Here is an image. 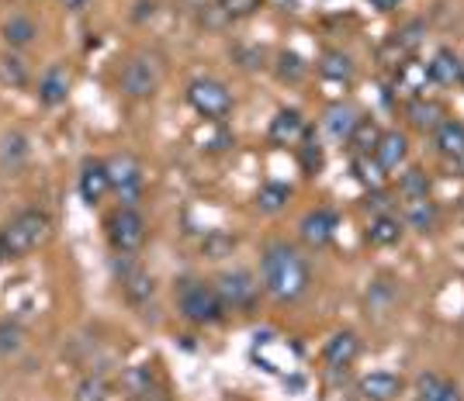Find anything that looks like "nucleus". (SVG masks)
<instances>
[{
  "mask_svg": "<svg viewBox=\"0 0 464 401\" xmlns=\"http://www.w3.org/2000/svg\"><path fill=\"white\" fill-rule=\"evenodd\" d=\"M433 146L444 159H458L464 153V121L458 118H447L444 125L433 132Z\"/></svg>",
  "mask_w": 464,
  "mask_h": 401,
  "instance_id": "obj_28",
  "label": "nucleus"
},
{
  "mask_svg": "<svg viewBox=\"0 0 464 401\" xmlns=\"http://www.w3.org/2000/svg\"><path fill=\"white\" fill-rule=\"evenodd\" d=\"M378 138H382L378 121H374V118H361V121H357V129H353V135H350L347 146L353 149V156H374Z\"/></svg>",
  "mask_w": 464,
  "mask_h": 401,
  "instance_id": "obj_32",
  "label": "nucleus"
},
{
  "mask_svg": "<svg viewBox=\"0 0 464 401\" xmlns=\"http://www.w3.org/2000/svg\"><path fill=\"white\" fill-rule=\"evenodd\" d=\"M368 4L374 7V11H395L402 0H368Z\"/></svg>",
  "mask_w": 464,
  "mask_h": 401,
  "instance_id": "obj_43",
  "label": "nucleus"
},
{
  "mask_svg": "<svg viewBox=\"0 0 464 401\" xmlns=\"http://www.w3.org/2000/svg\"><path fill=\"white\" fill-rule=\"evenodd\" d=\"M374 159L382 163V170H385V173L399 170V167L409 159V135L399 132V129H388V132H382V138H378V149H374Z\"/></svg>",
  "mask_w": 464,
  "mask_h": 401,
  "instance_id": "obj_21",
  "label": "nucleus"
},
{
  "mask_svg": "<svg viewBox=\"0 0 464 401\" xmlns=\"http://www.w3.org/2000/svg\"><path fill=\"white\" fill-rule=\"evenodd\" d=\"M402 225L412 232H433L437 229V222H440V208H437V201L433 197H412V201H402Z\"/></svg>",
  "mask_w": 464,
  "mask_h": 401,
  "instance_id": "obj_20",
  "label": "nucleus"
},
{
  "mask_svg": "<svg viewBox=\"0 0 464 401\" xmlns=\"http://www.w3.org/2000/svg\"><path fill=\"white\" fill-rule=\"evenodd\" d=\"M392 194H385L382 187H374V191H368V197H364V211H368L371 218H378V215H388L392 211Z\"/></svg>",
  "mask_w": 464,
  "mask_h": 401,
  "instance_id": "obj_39",
  "label": "nucleus"
},
{
  "mask_svg": "<svg viewBox=\"0 0 464 401\" xmlns=\"http://www.w3.org/2000/svg\"><path fill=\"white\" fill-rule=\"evenodd\" d=\"M104 232H108V246H111L115 256H136L139 249L146 246L150 225H146V215L139 208L118 205V208L104 218Z\"/></svg>",
  "mask_w": 464,
  "mask_h": 401,
  "instance_id": "obj_4",
  "label": "nucleus"
},
{
  "mask_svg": "<svg viewBox=\"0 0 464 401\" xmlns=\"http://www.w3.org/2000/svg\"><path fill=\"white\" fill-rule=\"evenodd\" d=\"M77 191L87 208H97L111 194V177H108V163L104 159H83L77 177Z\"/></svg>",
  "mask_w": 464,
  "mask_h": 401,
  "instance_id": "obj_11",
  "label": "nucleus"
},
{
  "mask_svg": "<svg viewBox=\"0 0 464 401\" xmlns=\"http://www.w3.org/2000/svg\"><path fill=\"white\" fill-rule=\"evenodd\" d=\"M24 346V329L14 319H0V360H11Z\"/></svg>",
  "mask_w": 464,
  "mask_h": 401,
  "instance_id": "obj_35",
  "label": "nucleus"
},
{
  "mask_svg": "<svg viewBox=\"0 0 464 401\" xmlns=\"http://www.w3.org/2000/svg\"><path fill=\"white\" fill-rule=\"evenodd\" d=\"M450 167H454V173H458V177H464V153L458 156V159H450Z\"/></svg>",
  "mask_w": 464,
  "mask_h": 401,
  "instance_id": "obj_45",
  "label": "nucleus"
},
{
  "mask_svg": "<svg viewBox=\"0 0 464 401\" xmlns=\"http://www.w3.org/2000/svg\"><path fill=\"white\" fill-rule=\"evenodd\" d=\"M430 73H426V62H420L416 56H409L406 62L395 66V91H402L409 97H423Z\"/></svg>",
  "mask_w": 464,
  "mask_h": 401,
  "instance_id": "obj_24",
  "label": "nucleus"
},
{
  "mask_svg": "<svg viewBox=\"0 0 464 401\" xmlns=\"http://www.w3.org/2000/svg\"><path fill=\"white\" fill-rule=\"evenodd\" d=\"M402 232H406V225H402V218L399 215H378V218H371V225H368V243L371 246H378V249H385V246H395L399 239H402Z\"/></svg>",
  "mask_w": 464,
  "mask_h": 401,
  "instance_id": "obj_26",
  "label": "nucleus"
},
{
  "mask_svg": "<svg viewBox=\"0 0 464 401\" xmlns=\"http://www.w3.org/2000/svg\"><path fill=\"white\" fill-rule=\"evenodd\" d=\"M361 357V339H357V332H333L323 346V363H326L329 370H350L353 360Z\"/></svg>",
  "mask_w": 464,
  "mask_h": 401,
  "instance_id": "obj_16",
  "label": "nucleus"
},
{
  "mask_svg": "<svg viewBox=\"0 0 464 401\" xmlns=\"http://www.w3.org/2000/svg\"><path fill=\"white\" fill-rule=\"evenodd\" d=\"M361 111L350 104V100H336V104H329L326 115H323V129L329 132L333 142H350V135L357 129V121H361Z\"/></svg>",
  "mask_w": 464,
  "mask_h": 401,
  "instance_id": "obj_18",
  "label": "nucleus"
},
{
  "mask_svg": "<svg viewBox=\"0 0 464 401\" xmlns=\"http://www.w3.org/2000/svg\"><path fill=\"white\" fill-rule=\"evenodd\" d=\"M274 73L281 83H302V80L309 77V62L298 56L295 49H281L277 59H274Z\"/></svg>",
  "mask_w": 464,
  "mask_h": 401,
  "instance_id": "obj_30",
  "label": "nucleus"
},
{
  "mask_svg": "<svg viewBox=\"0 0 464 401\" xmlns=\"http://www.w3.org/2000/svg\"><path fill=\"white\" fill-rule=\"evenodd\" d=\"M229 249H232V239H229V235H212V243L205 246V253H208L212 260H222V256H226Z\"/></svg>",
  "mask_w": 464,
  "mask_h": 401,
  "instance_id": "obj_40",
  "label": "nucleus"
},
{
  "mask_svg": "<svg viewBox=\"0 0 464 401\" xmlns=\"http://www.w3.org/2000/svg\"><path fill=\"white\" fill-rule=\"evenodd\" d=\"M215 291H218V298H222L226 311H239V315H246V311H253V308L260 305L264 284L253 277L250 270H226V273H218Z\"/></svg>",
  "mask_w": 464,
  "mask_h": 401,
  "instance_id": "obj_7",
  "label": "nucleus"
},
{
  "mask_svg": "<svg viewBox=\"0 0 464 401\" xmlns=\"http://www.w3.org/2000/svg\"><path fill=\"white\" fill-rule=\"evenodd\" d=\"M28 156H32V146L21 132H7L0 138V173H21L28 167Z\"/></svg>",
  "mask_w": 464,
  "mask_h": 401,
  "instance_id": "obj_22",
  "label": "nucleus"
},
{
  "mask_svg": "<svg viewBox=\"0 0 464 401\" xmlns=\"http://www.w3.org/2000/svg\"><path fill=\"white\" fill-rule=\"evenodd\" d=\"M156 7H160L156 0H136V11H132V18H136V21L153 18V14H156Z\"/></svg>",
  "mask_w": 464,
  "mask_h": 401,
  "instance_id": "obj_41",
  "label": "nucleus"
},
{
  "mask_svg": "<svg viewBox=\"0 0 464 401\" xmlns=\"http://www.w3.org/2000/svg\"><path fill=\"white\" fill-rule=\"evenodd\" d=\"M437 401H464L461 387H458V384H454V381H447L444 395H440V398H437Z\"/></svg>",
  "mask_w": 464,
  "mask_h": 401,
  "instance_id": "obj_42",
  "label": "nucleus"
},
{
  "mask_svg": "<svg viewBox=\"0 0 464 401\" xmlns=\"http://www.w3.org/2000/svg\"><path fill=\"white\" fill-rule=\"evenodd\" d=\"M309 132V121L298 108H281L271 118V129H267V142L271 146H298Z\"/></svg>",
  "mask_w": 464,
  "mask_h": 401,
  "instance_id": "obj_15",
  "label": "nucleus"
},
{
  "mask_svg": "<svg viewBox=\"0 0 464 401\" xmlns=\"http://www.w3.org/2000/svg\"><path fill=\"white\" fill-rule=\"evenodd\" d=\"M461 83H464V77H461Z\"/></svg>",
  "mask_w": 464,
  "mask_h": 401,
  "instance_id": "obj_47",
  "label": "nucleus"
},
{
  "mask_svg": "<svg viewBox=\"0 0 464 401\" xmlns=\"http://www.w3.org/2000/svg\"><path fill=\"white\" fill-rule=\"evenodd\" d=\"M350 170H353V177L368 187V191H374V187H385L388 173L382 170V163L374 159V156H353V163H350Z\"/></svg>",
  "mask_w": 464,
  "mask_h": 401,
  "instance_id": "obj_34",
  "label": "nucleus"
},
{
  "mask_svg": "<svg viewBox=\"0 0 464 401\" xmlns=\"http://www.w3.org/2000/svg\"><path fill=\"white\" fill-rule=\"evenodd\" d=\"M108 395H111V387L101 374H87L73 387V401H108Z\"/></svg>",
  "mask_w": 464,
  "mask_h": 401,
  "instance_id": "obj_36",
  "label": "nucleus"
},
{
  "mask_svg": "<svg viewBox=\"0 0 464 401\" xmlns=\"http://www.w3.org/2000/svg\"><path fill=\"white\" fill-rule=\"evenodd\" d=\"M0 35H4V42H7L11 53H14V49H28L32 42L39 39V24H35L32 14H11V18L4 21Z\"/></svg>",
  "mask_w": 464,
  "mask_h": 401,
  "instance_id": "obj_25",
  "label": "nucleus"
},
{
  "mask_svg": "<svg viewBox=\"0 0 464 401\" xmlns=\"http://www.w3.org/2000/svg\"><path fill=\"white\" fill-rule=\"evenodd\" d=\"M444 387H447V377L433 374V370H426V374H420L416 384H412V398L416 401H437L440 395H444Z\"/></svg>",
  "mask_w": 464,
  "mask_h": 401,
  "instance_id": "obj_37",
  "label": "nucleus"
},
{
  "mask_svg": "<svg viewBox=\"0 0 464 401\" xmlns=\"http://www.w3.org/2000/svg\"><path fill=\"white\" fill-rule=\"evenodd\" d=\"M163 83V59L156 53H136V56L125 59L121 73H118V91L125 97H153Z\"/></svg>",
  "mask_w": 464,
  "mask_h": 401,
  "instance_id": "obj_5",
  "label": "nucleus"
},
{
  "mask_svg": "<svg viewBox=\"0 0 464 401\" xmlns=\"http://www.w3.org/2000/svg\"><path fill=\"white\" fill-rule=\"evenodd\" d=\"M426 73H430V83H440V87H454L461 83L464 77V59L454 53V49H437L430 62H426Z\"/></svg>",
  "mask_w": 464,
  "mask_h": 401,
  "instance_id": "obj_19",
  "label": "nucleus"
},
{
  "mask_svg": "<svg viewBox=\"0 0 464 401\" xmlns=\"http://www.w3.org/2000/svg\"><path fill=\"white\" fill-rule=\"evenodd\" d=\"M111 270H115L118 284H121V294H125L132 305H146V301H150V298L156 294L153 277H150L146 270L139 267L136 256H115Z\"/></svg>",
  "mask_w": 464,
  "mask_h": 401,
  "instance_id": "obj_9",
  "label": "nucleus"
},
{
  "mask_svg": "<svg viewBox=\"0 0 464 401\" xmlns=\"http://www.w3.org/2000/svg\"><path fill=\"white\" fill-rule=\"evenodd\" d=\"M315 70H319V77H323V80L350 83V80H353V73H357V62H353V56H350V53H343V49H326V53L319 56V62H315Z\"/></svg>",
  "mask_w": 464,
  "mask_h": 401,
  "instance_id": "obj_23",
  "label": "nucleus"
},
{
  "mask_svg": "<svg viewBox=\"0 0 464 401\" xmlns=\"http://www.w3.org/2000/svg\"><path fill=\"white\" fill-rule=\"evenodd\" d=\"M406 118L416 132L433 135L447 121V108L440 100H430V97H412L406 104Z\"/></svg>",
  "mask_w": 464,
  "mask_h": 401,
  "instance_id": "obj_17",
  "label": "nucleus"
},
{
  "mask_svg": "<svg viewBox=\"0 0 464 401\" xmlns=\"http://www.w3.org/2000/svg\"><path fill=\"white\" fill-rule=\"evenodd\" d=\"M218 7H222V14L229 18V24L232 21H246V18H253L260 7H264V0H215Z\"/></svg>",
  "mask_w": 464,
  "mask_h": 401,
  "instance_id": "obj_38",
  "label": "nucleus"
},
{
  "mask_svg": "<svg viewBox=\"0 0 464 401\" xmlns=\"http://www.w3.org/2000/svg\"><path fill=\"white\" fill-rule=\"evenodd\" d=\"M70 87H73L70 66H66V62H53V66L42 70L39 83H35V97H39L42 108H59V104H66Z\"/></svg>",
  "mask_w": 464,
  "mask_h": 401,
  "instance_id": "obj_13",
  "label": "nucleus"
},
{
  "mask_svg": "<svg viewBox=\"0 0 464 401\" xmlns=\"http://www.w3.org/2000/svg\"><path fill=\"white\" fill-rule=\"evenodd\" d=\"M298 167H302L305 177H319L323 167H326V153H323V146H319V138H315L312 129L305 132V138L298 142Z\"/></svg>",
  "mask_w": 464,
  "mask_h": 401,
  "instance_id": "obj_31",
  "label": "nucleus"
},
{
  "mask_svg": "<svg viewBox=\"0 0 464 401\" xmlns=\"http://www.w3.org/2000/svg\"><path fill=\"white\" fill-rule=\"evenodd\" d=\"M426 35V21H409L402 24L395 35H388V42L382 45V62L385 66H399V62H406L409 56H416V49H420V42Z\"/></svg>",
  "mask_w": 464,
  "mask_h": 401,
  "instance_id": "obj_12",
  "label": "nucleus"
},
{
  "mask_svg": "<svg viewBox=\"0 0 464 401\" xmlns=\"http://www.w3.org/2000/svg\"><path fill=\"white\" fill-rule=\"evenodd\" d=\"M174 298H177V311H180V319H184V322H191V325H201V329L226 322V315H229L226 305H222V298H218V291H215V284L198 281V277H184V281H177Z\"/></svg>",
  "mask_w": 464,
  "mask_h": 401,
  "instance_id": "obj_2",
  "label": "nucleus"
},
{
  "mask_svg": "<svg viewBox=\"0 0 464 401\" xmlns=\"http://www.w3.org/2000/svg\"><path fill=\"white\" fill-rule=\"evenodd\" d=\"M7 256H4V229H0V263H4Z\"/></svg>",
  "mask_w": 464,
  "mask_h": 401,
  "instance_id": "obj_46",
  "label": "nucleus"
},
{
  "mask_svg": "<svg viewBox=\"0 0 464 401\" xmlns=\"http://www.w3.org/2000/svg\"><path fill=\"white\" fill-rule=\"evenodd\" d=\"M53 235V218L39 208L18 211L7 225H4V256L7 260H24L28 253H35L39 246L49 243Z\"/></svg>",
  "mask_w": 464,
  "mask_h": 401,
  "instance_id": "obj_3",
  "label": "nucleus"
},
{
  "mask_svg": "<svg viewBox=\"0 0 464 401\" xmlns=\"http://www.w3.org/2000/svg\"><path fill=\"white\" fill-rule=\"evenodd\" d=\"M104 163H108V177H111V191L121 197V205L136 208L142 191H146V170H142V163L132 153H118L111 159H104Z\"/></svg>",
  "mask_w": 464,
  "mask_h": 401,
  "instance_id": "obj_8",
  "label": "nucleus"
},
{
  "mask_svg": "<svg viewBox=\"0 0 464 401\" xmlns=\"http://www.w3.org/2000/svg\"><path fill=\"white\" fill-rule=\"evenodd\" d=\"M395 194H399L402 201H412V197H430V173H426L423 167H409L406 173H399Z\"/></svg>",
  "mask_w": 464,
  "mask_h": 401,
  "instance_id": "obj_33",
  "label": "nucleus"
},
{
  "mask_svg": "<svg viewBox=\"0 0 464 401\" xmlns=\"http://www.w3.org/2000/svg\"><path fill=\"white\" fill-rule=\"evenodd\" d=\"M336 229H340V215L326 205L319 208H309L298 222V235L309 249H326L333 239H336Z\"/></svg>",
  "mask_w": 464,
  "mask_h": 401,
  "instance_id": "obj_10",
  "label": "nucleus"
},
{
  "mask_svg": "<svg viewBox=\"0 0 464 401\" xmlns=\"http://www.w3.org/2000/svg\"><path fill=\"white\" fill-rule=\"evenodd\" d=\"M59 4H63L66 11H83V7L91 4V0H59Z\"/></svg>",
  "mask_w": 464,
  "mask_h": 401,
  "instance_id": "obj_44",
  "label": "nucleus"
},
{
  "mask_svg": "<svg viewBox=\"0 0 464 401\" xmlns=\"http://www.w3.org/2000/svg\"><path fill=\"white\" fill-rule=\"evenodd\" d=\"M406 391V381L392 370H371L357 381V398L361 401H395L402 398Z\"/></svg>",
  "mask_w": 464,
  "mask_h": 401,
  "instance_id": "obj_14",
  "label": "nucleus"
},
{
  "mask_svg": "<svg viewBox=\"0 0 464 401\" xmlns=\"http://www.w3.org/2000/svg\"><path fill=\"white\" fill-rule=\"evenodd\" d=\"M291 184H281V180H267V184H260V191L253 197V205L260 215H277V211H285L291 205Z\"/></svg>",
  "mask_w": 464,
  "mask_h": 401,
  "instance_id": "obj_27",
  "label": "nucleus"
},
{
  "mask_svg": "<svg viewBox=\"0 0 464 401\" xmlns=\"http://www.w3.org/2000/svg\"><path fill=\"white\" fill-rule=\"evenodd\" d=\"M260 284L277 305H295L312 284L309 260L288 239H271L260 249Z\"/></svg>",
  "mask_w": 464,
  "mask_h": 401,
  "instance_id": "obj_1",
  "label": "nucleus"
},
{
  "mask_svg": "<svg viewBox=\"0 0 464 401\" xmlns=\"http://www.w3.org/2000/svg\"><path fill=\"white\" fill-rule=\"evenodd\" d=\"M28 80H32V70L18 53H0V87L21 91V87H28Z\"/></svg>",
  "mask_w": 464,
  "mask_h": 401,
  "instance_id": "obj_29",
  "label": "nucleus"
},
{
  "mask_svg": "<svg viewBox=\"0 0 464 401\" xmlns=\"http://www.w3.org/2000/svg\"><path fill=\"white\" fill-rule=\"evenodd\" d=\"M188 104L194 108V115H201L205 121H212V125L226 121L232 115V108H236L232 91L215 77H194L188 83Z\"/></svg>",
  "mask_w": 464,
  "mask_h": 401,
  "instance_id": "obj_6",
  "label": "nucleus"
}]
</instances>
